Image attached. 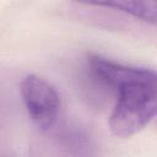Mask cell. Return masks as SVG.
<instances>
[{"mask_svg": "<svg viewBox=\"0 0 157 157\" xmlns=\"http://www.w3.org/2000/svg\"><path fill=\"white\" fill-rule=\"evenodd\" d=\"M91 74L115 96L109 129L118 137H130L142 130L157 115V71L123 65L91 54L87 60Z\"/></svg>", "mask_w": 157, "mask_h": 157, "instance_id": "cell-1", "label": "cell"}, {"mask_svg": "<svg viewBox=\"0 0 157 157\" xmlns=\"http://www.w3.org/2000/svg\"><path fill=\"white\" fill-rule=\"evenodd\" d=\"M21 96L37 128L47 131L54 126L60 109V97L49 81L34 74L27 75L21 82Z\"/></svg>", "mask_w": 157, "mask_h": 157, "instance_id": "cell-2", "label": "cell"}, {"mask_svg": "<svg viewBox=\"0 0 157 157\" xmlns=\"http://www.w3.org/2000/svg\"><path fill=\"white\" fill-rule=\"evenodd\" d=\"M76 4L112 9L157 27V0H72Z\"/></svg>", "mask_w": 157, "mask_h": 157, "instance_id": "cell-3", "label": "cell"}]
</instances>
